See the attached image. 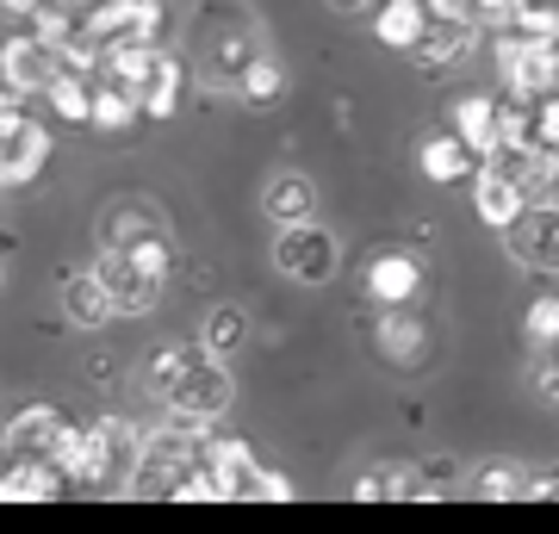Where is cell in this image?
I'll return each mask as SVG.
<instances>
[{
  "mask_svg": "<svg viewBox=\"0 0 559 534\" xmlns=\"http://www.w3.org/2000/svg\"><path fill=\"white\" fill-rule=\"evenodd\" d=\"M522 330H528L535 348H559V298L540 293L535 305H528V317H522Z\"/></svg>",
  "mask_w": 559,
  "mask_h": 534,
  "instance_id": "obj_30",
  "label": "cell"
},
{
  "mask_svg": "<svg viewBox=\"0 0 559 534\" xmlns=\"http://www.w3.org/2000/svg\"><path fill=\"white\" fill-rule=\"evenodd\" d=\"M503 242H510V261L516 268H528V274H559V205L554 199H535L503 230Z\"/></svg>",
  "mask_w": 559,
  "mask_h": 534,
  "instance_id": "obj_11",
  "label": "cell"
},
{
  "mask_svg": "<svg viewBox=\"0 0 559 534\" xmlns=\"http://www.w3.org/2000/svg\"><path fill=\"white\" fill-rule=\"evenodd\" d=\"M498 75H503V94L516 106H547L559 94V44H535V38H516L503 32L498 38Z\"/></svg>",
  "mask_w": 559,
  "mask_h": 534,
  "instance_id": "obj_6",
  "label": "cell"
},
{
  "mask_svg": "<svg viewBox=\"0 0 559 534\" xmlns=\"http://www.w3.org/2000/svg\"><path fill=\"white\" fill-rule=\"evenodd\" d=\"M0 87H7V81H0Z\"/></svg>",
  "mask_w": 559,
  "mask_h": 534,
  "instance_id": "obj_40",
  "label": "cell"
},
{
  "mask_svg": "<svg viewBox=\"0 0 559 534\" xmlns=\"http://www.w3.org/2000/svg\"><path fill=\"white\" fill-rule=\"evenodd\" d=\"M75 62H69V50L50 38H38V32H25V38H7L0 44V81H7V94H50L62 75H69Z\"/></svg>",
  "mask_w": 559,
  "mask_h": 534,
  "instance_id": "obj_8",
  "label": "cell"
},
{
  "mask_svg": "<svg viewBox=\"0 0 559 534\" xmlns=\"http://www.w3.org/2000/svg\"><path fill=\"white\" fill-rule=\"evenodd\" d=\"M94 81H100V75H94ZM138 119H143V106L124 94V87H112V81H100V87H94V124H100V131H112V138H119V131H131Z\"/></svg>",
  "mask_w": 559,
  "mask_h": 534,
  "instance_id": "obj_27",
  "label": "cell"
},
{
  "mask_svg": "<svg viewBox=\"0 0 559 534\" xmlns=\"http://www.w3.org/2000/svg\"><path fill=\"white\" fill-rule=\"evenodd\" d=\"M193 50H200L205 81L218 87H242L249 62L261 57V32L242 7H205V20L193 25Z\"/></svg>",
  "mask_w": 559,
  "mask_h": 534,
  "instance_id": "obj_4",
  "label": "cell"
},
{
  "mask_svg": "<svg viewBox=\"0 0 559 534\" xmlns=\"http://www.w3.org/2000/svg\"><path fill=\"white\" fill-rule=\"evenodd\" d=\"M417 286H423V268L404 256V249H385V256L367 261V293L380 298L385 311H404V305L417 298Z\"/></svg>",
  "mask_w": 559,
  "mask_h": 534,
  "instance_id": "obj_16",
  "label": "cell"
},
{
  "mask_svg": "<svg viewBox=\"0 0 559 534\" xmlns=\"http://www.w3.org/2000/svg\"><path fill=\"white\" fill-rule=\"evenodd\" d=\"M242 330H249V317H242L237 305H218V311L205 317V348H212V355H237Z\"/></svg>",
  "mask_w": 559,
  "mask_h": 534,
  "instance_id": "obj_29",
  "label": "cell"
},
{
  "mask_svg": "<svg viewBox=\"0 0 559 534\" xmlns=\"http://www.w3.org/2000/svg\"><path fill=\"white\" fill-rule=\"evenodd\" d=\"M143 441H150V429H138L131 416H100V423L75 429V448L62 460V473H69V485H81V491H131Z\"/></svg>",
  "mask_w": 559,
  "mask_h": 534,
  "instance_id": "obj_2",
  "label": "cell"
},
{
  "mask_svg": "<svg viewBox=\"0 0 559 534\" xmlns=\"http://www.w3.org/2000/svg\"><path fill=\"white\" fill-rule=\"evenodd\" d=\"M535 199L522 193L516 180L503 175L498 162H485L479 175H473V212H479V224H491V230H510V224L528 212Z\"/></svg>",
  "mask_w": 559,
  "mask_h": 534,
  "instance_id": "obj_12",
  "label": "cell"
},
{
  "mask_svg": "<svg viewBox=\"0 0 559 534\" xmlns=\"http://www.w3.org/2000/svg\"><path fill=\"white\" fill-rule=\"evenodd\" d=\"M336 13H360V7H373V0H330Z\"/></svg>",
  "mask_w": 559,
  "mask_h": 534,
  "instance_id": "obj_38",
  "label": "cell"
},
{
  "mask_svg": "<svg viewBox=\"0 0 559 534\" xmlns=\"http://www.w3.org/2000/svg\"><path fill=\"white\" fill-rule=\"evenodd\" d=\"M7 436H13V416L0 411V454H7Z\"/></svg>",
  "mask_w": 559,
  "mask_h": 534,
  "instance_id": "obj_39",
  "label": "cell"
},
{
  "mask_svg": "<svg viewBox=\"0 0 559 534\" xmlns=\"http://www.w3.org/2000/svg\"><path fill=\"white\" fill-rule=\"evenodd\" d=\"M473 38H479V25L436 20V25H429V38L417 44V62H423V69H448V62H466V57H473Z\"/></svg>",
  "mask_w": 559,
  "mask_h": 534,
  "instance_id": "obj_23",
  "label": "cell"
},
{
  "mask_svg": "<svg viewBox=\"0 0 559 534\" xmlns=\"http://www.w3.org/2000/svg\"><path fill=\"white\" fill-rule=\"evenodd\" d=\"M62 317L75 323V330H106V317L112 311V293L100 286V274L87 268V274H69V286H62Z\"/></svg>",
  "mask_w": 559,
  "mask_h": 534,
  "instance_id": "obj_21",
  "label": "cell"
},
{
  "mask_svg": "<svg viewBox=\"0 0 559 534\" xmlns=\"http://www.w3.org/2000/svg\"><path fill=\"white\" fill-rule=\"evenodd\" d=\"M336 261H342V249H336V237H330L318 218L311 224H286V230L274 237V268L286 280H299V286H323V280L336 274Z\"/></svg>",
  "mask_w": 559,
  "mask_h": 534,
  "instance_id": "obj_10",
  "label": "cell"
},
{
  "mask_svg": "<svg viewBox=\"0 0 559 534\" xmlns=\"http://www.w3.org/2000/svg\"><path fill=\"white\" fill-rule=\"evenodd\" d=\"M466 497H479V503H516L528 497V466L522 460H491L479 473L466 478Z\"/></svg>",
  "mask_w": 559,
  "mask_h": 534,
  "instance_id": "obj_24",
  "label": "cell"
},
{
  "mask_svg": "<svg viewBox=\"0 0 559 534\" xmlns=\"http://www.w3.org/2000/svg\"><path fill=\"white\" fill-rule=\"evenodd\" d=\"M261 212L286 230V224H311L318 218V187H311V175H299V168H280L267 187H261Z\"/></svg>",
  "mask_w": 559,
  "mask_h": 534,
  "instance_id": "obj_13",
  "label": "cell"
},
{
  "mask_svg": "<svg viewBox=\"0 0 559 534\" xmlns=\"http://www.w3.org/2000/svg\"><path fill=\"white\" fill-rule=\"evenodd\" d=\"M417 168H423L429 180H441V187H454V180L473 175V150H466L460 138H423Z\"/></svg>",
  "mask_w": 559,
  "mask_h": 534,
  "instance_id": "obj_25",
  "label": "cell"
},
{
  "mask_svg": "<svg viewBox=\"0 0 559 534\" xmlns=\"http://www.w3.org/2000/svg\"><path fill=\"white\" fill-rule=\"evenodd\" d=\"M429 25H436V13H429L423 0H385L380 13H373V38H380L385 50H411V57H417V44L429 38Z\"/></svg>",
  "mask_w": 559,
  "mask_h": 534,
  "instance_id": "obj_17",
  "label": "cell"
},
{
  "mask_svg": "<svg viewBox=\"0 0 559 534\" xmlns=\"http://www.w3.org/2000/svg\"><path fill=\"white\" fill-rule=\"evenodd\" d=\"M94 87H100V81L87 75V69H69V75L50 87V106H57L69 124H94Z\"/></svg>",
  "mask_w": 559,
  "mask_h": 534,
  "instance_id": "obj_26",
  "label": "cell"
},
{
  "mask_svg": "<svg viewBox=\"0 0 559 534\" xmlns=\"http://www.w3.org/2000/svg\"><path fill=\"white\" fill-rule=\"evenodd\" d=\"M373 348H380V360H392V367H417L423 348H429V330H423L411 311H385L380 323H373Z\"/></svg>",
  "mask_w": 559,
  "mask_h": 534,
  "instance_id": "obj_20",
  "label": "cell"
},
{
  "mask_svg": "<svg viewBox=\"0 0 559 534\" xmlns=\"http://www.w3.org/2000/svg\"><path fill=\"white\" fill-rule=\"evenodd\" d=\"M522 7H528V0H473V25L491 32V38H503V32H516Z\"/></svg>",
  "mask_w": 559,
  "mask_h": 534,
  "instance_id": "obj_31",
  "label": "cell"
},
{
  "mask_svg": "<svg viewBox=\"0 0 559 534\" xmlns=\"http://www.w3.org/2000/svg\"><path fill=\"white\" fill-rule=\"evenodd\" d=\"M50 162V131L20 106V94L0 99V187H32Z\"/></svg>",
  "mask_w": 559,
  "mask_h": 534,
  "instance_id": "obj_7",
  "label": "cell"
},
{
  "mask_svg": "<svg viewBox=\"0 0 559 534\" xmlns=\"http://www.w3.org/2000/svg\"><path fill=\"white\" fill-rule=\"evenodd\" d=\"M249 106H274L280 94H286V69H280V57H267L261 50L255 62H249V75H242V87H237Z\"/></svg>",
  "mask_w": 559,
  "mask_h": 534,
  "instance_id": "obj_28",
  "label": "cell"
},
{
  "mask_svg": "<svg viewBox=\"0 0 559 534\" xmlns=\"http://www.w3.org/2000/svg\"><path fill=\"white\" fill-rule=\"evenodd\" d=\"M143 392L156 397V411L168 423H200V429H212L230 411L237 385H230L224 355H212L205 342H175V348H162L143 367Z\"/></svg>",
  "mask_w": 559,
  "mask_h": 534,
  "instance_id": "obj_1",
  "label": "cell"
},
{
  "mask_svg": "<svg viewBox=\"0 0 559 534\" xmlns=\"http://www.w3.org/2000/svg\"><path fill=\"white\" fill-rule=\"evenodd\" d=\"M436 20H460V25H473V0H423Z\"/></svg>",
  "mask_w": 559,
  "mask_h": 534,
  "instance_id": "obj_36",
  "label": "cell"
},
{
  "mask_svg": "<svg viewBox=\"0 0 559 534\" xmlns=\"http://www.w3.org/2000/svg\"><path fill=\"white\" fill-rule=\"evenodd\" d=\"M535 397H540V404H559V360H554V367H547V360L535 367Z\"/></svg>",
  "mask_w": 559,
  "mask_h": 534,
  "instance_id": "obj_35",
  "label": "cell"
},
{
  "mask_svg": "<svg viewBox=\"0 0 559 534\" xmlns=\"http://www.w3.org/2000/svg\"><path fill=\"white\" fill-rule=\"evenodd\" d=\"M0 7H7V13H20V20H32V13H38L44 0H0Z\"/></svg>",
  "mask_w": 559,
  "mask_h": 534,
  "instance_id": "obj_37",
  "label": "cell"
},
{
  "mask_svg": "<svg viewBox=\"0 0 559 534\" xmlns=\"http://www.w3.org/2000/svg\"><path fill=\"white\" fill-rule=\"evenodd\" d=\"M535 138L547 143V150H559V94L547 99V106H535Z\"/></svg>",
  "mask_w": 559,
  "mask_h": 534,
  "instance_id": "obj_33",
  "label": "cell"
},
{
  "mask_svg": "<svg viewBox=\"0 0 559 534\" xmlns=\"http://www.w3.org/2000/svg\"><path fill=\"white\" fill-rule=\"evenodd\" d=\"M62 491H69L62 466H44V460H7L0 466V503H50Z\"/></svg>",
  "mask_w": 559,
  "mask_h": 534,
  "instance_id": "obj_14",
  "label": "cell"
},
{
  "mask_svg": "<svg viewBox=\"0 0 559 534\" xmlns=\"http://www.w3.org/2000/svg\"><path fill=\"white\" fill-rule=\"evenodd\" d=\"M69 448H75V423H69L57 404H25V411H13L7 460H44V466H62Z\"/></svg>",
  "mask_w": 559,
  "mask_h": 534,
  "instance_id": "obj_9",
  "label": "cell"
},
{
  "mask_svg": "<svg viewBox=\"0 0 559 534\" xmlns=\"http://www.w3.org/2000/svg\"><path fill=\"white\" fill-rule=\"evenodd\" d=\"M516 38H535V44H559V7H547V0H528L516 20Z\"/></svg>",
  "mask_w": 559,
  "mask_h": 534,
  "instance_id": "obj_32",
  "label": "cell"
},
{
  "mask_svg": "<svg viewBox=\"0 0 559 534\" xmlns=\"http://www.w3.org/2000/svg\"><path fill=\"white\" fill-rule=\"evenodd\" d=\"M162 230H168L162 212L143 205V199H119V205L100 212V242H150V237H162Z\"/></svg>",
  "mask_w": 559,
  "mask_h": 534,
  "instance_id": "obj_22",
  "label": "cell"
},
{
  "mask_svg": "<svg viewBox=\"0 0 559 534\" xmlns=\"http://www.w3.org/2000/svg\"><path fill=\"white\" fill-rule=\"evenodd\" d=\"M94 274H100V286L112 293V311H119V317L156 311L162 286H168V237H150V242H100Z\"/></svg>",
  "mask_w": 559,
  "mask_h": 534,
  "instance_id": "obj_3",
  "label": "cell"
},
{
  "mask_svg": "<svg viewBox=\"0 0 559 534\" xmlns=\"http://www.w3.org/2000/svg\"><path fill=\"white\" fill-rule=\"evenodd\" d=\"M528 497H535V503L559 497V466H528Z\"/></svg>",
  "mask_w": 559,
  "mask_h": 534,
  "instance_id": "obj_34",
  "label": "cell"
},
{
  "mask_svg": "<svg viewBox=\"0 0 559 534\" xmlns=\"http://www.w3.org/2000/svg\"><path fill=\"white\" fill-rule=\"evenodd\" d=\"M491 162H498V168H503L510 180H516V187H522L528 199H540V193H547V187L559 180V150H547L540 138L516 143V150H503V156H491Z\"/></svg>",
  "mask_w": 559,
  "mask_h": 534,
  "instance_id": "obj_18",
  "label": "cell"
},
{
  "mask_svg": "<svg viewBox=\"0 0 559 534\" xmlns=\"http://www.w3.org/2000/svg\"><path fill=\"white\" fill-rule=\"evenodd\" d=\"M498 131H503V99H491V94H466L454 106V138L473 150L479 162H491L498 156Z\"/></svg>",
  "mask_w": 559,
  "mask_h": 534,
  "instance_id": "obj_15",
  "label": "cell"
},
{
  "mask_svg": "<svg viewBox=\"0 0 559 534\" xmlns=\"http://www.w3.org/2000/svg\"><path fill=\"white\" fill-rule=\"evenodd\" d=\"M100 81H112V87H124V94L143 106V119H168L180 106V62L162 50V44H150V50H112V57H100Z\"/></svg>",
  "mask_w": 559,
  "mask_h": 534,
  "instance_id": "obj_5",
  "label": "cell"
},
{
  "mask_svg": "<svg viewBox=\"0 0 559 534\" xmlns=\"http://www.w3.org/2000/svg\"><path fill=\"white\" fill-rule=\"evenodd\" d=\"M423 466H373V473H360L355 478V497H367V503H404V497H441L436 485H423Z\"/></svg>",
  "mask_w": 559,
  "mask_h": 534,
  "instance_id": "obj_19",
  "label": "cell"
}]
</instances>
